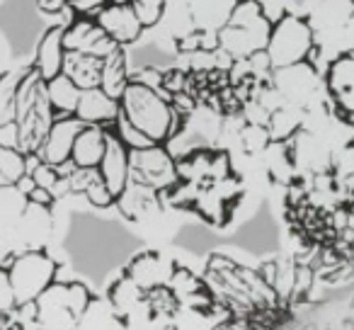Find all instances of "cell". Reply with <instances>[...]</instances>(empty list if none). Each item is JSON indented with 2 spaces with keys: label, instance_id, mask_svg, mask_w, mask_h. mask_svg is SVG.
I'll use <instances>...</instances> for the list:
<instances>
[{
  "label": "cell",
  "instance_id": "obj_30",
  "mask_svg": "<svg viewBox=\"0 0 354 330\" xmlns=\"http://www.w3.org/2000/svg\"><path fill=\"white\" fill-rule=\"evenodd\" d=\"M27 175V156L17 146L0 143V187L17 185Z\"/></svg>",
  "mask_w": 354,
  "mask_h": 330
},
{
  "label": "cell",
  "instance_id": "obj_19",
  "mask_svg": "<svg viewBox=\"0 0 354 330\" xmlns=\"http://www.w3.org/2000/svg\"><path fill=\"white\" fill-rule=\"evenodd\" d=\"M107 301L114 313L119 315V320L127 323L133 313H138V311L143 309V304H146V291L124 272L122 277H117V279L109 284Z\"/></svg>",
  "mask_w": 354,
  "mask_h": 330
},
{
  "label": "cell",
  "instance_id": "obj_47",
  "mask_svg": "<svg viewBox=\"0 0 354 330\" xmlns=\"http://www.w3.org/2000/svg\"><path fill=\"white\" fill-rule=\"evenodd\" d=\"M151 330H177V328H175V323H156Z\"/></svg>",
  "mask_w": 354,
  "mask_h": 330
},
{
  "label": "cell",
  "instance_id": "obj_42",
  "mask_svg": "<svg viewBox=\"0 0 354 330\" xmlns=\"http://www.w3.org/2000/svg\"><path fill=\"white\" fill-rule=\"evenodd\" d=\"M209 330H252V323H250V318H236V315H231V318L212 323Z\"/></svg>",
  "mask_w": 354,
  "mask_h": 330
},
{
  "label": "cell",
  "instance_id": "obj_28",
  "mask_svg": "<svg viewBox=\"0 0 354 330\" xmlns=\"http://www.w3.org/2000/svg\"><path fill=\"white\" fill-rule=\"evenodd\" d=\"M27 204H30V199H27V194H22L20 190H17V185L0 187V233L15 231L22 214H25Z\"/></svg>",
  "mask_w": 354,
  "mask_h": 330
},
{
  "label": "cell",
  "instance_id": "obj_50",
  "mask_svg": "<svg viewBox=\"0 0 354 330\" xmlns=\"http://www.w3.org/2000/svg\"><path fill=\"white\" fill-rule=\"evenodd\" d=\"M349 3H352V6H354V0H349Z\"/></svg>",
  "mask_w": 354,
  "mask_h": 330
},
{
  "label": "cell",
  "instance_id": "obj_29",
  "mask_svg": "<svg viewBox=\"0 0 354 330\" xmlns=\"http://www.w3.org/2000/svg\"><path fill=\"white\" fill-rule=\"evenodd\" d=\"M22 71H3L0 73V129L17 122V88Z\"/></svg>",
  "mask_w": 354,
  "mask_h": 330
},
{
  "label": "cell",
  "instance_id": "obj_13",
  "mask_svg": "<svg viewBox=\"0 0 354 330\" xmlns=\"http://www.w3.org/2000/svg\"><path fill=\"white\" fill-rule=\"evenodd\" d=\"M354 15V6L349 0H320L308 15V22L318 37H328V39L342 42V32L347 27L349 17Z\"/></svg>",
  "mask_w": 354,
  "mask_h": 330
},
{
  "label": "cell",
  "instance_id": "obj_8",
  "mask_svg": "<svg viewBox=\"0 0 354 330\" xmlns=\"http://www.w3.org/2000/svg\"><path fill=\"white\" fill-rule=\"evenodd\" d=\"M90 17H95V22L124 49L136 44L143 32H146V27L141 25V20L136 17L131 6H102Z\"/></svg>",
  "mask_w": 354,
  "mask_h": 330
},
{
  "label": "cell",
  "instance_id": "obj_34",
  "mask_svg": "<svg viewBox=\"0 0 354 330\" xmlns=\"http://www.w3.org/2000/svg\"><path fill=\"white\" fill-rule=\"evenodd\" d=\"M265 17H270V15H267L265 6H262V0H238L226 25H231V27H252V25H257L260 20H265Z\"/></svg>",
  "mask_w": 354,
  "mask_h": 330
},
{
  "label": "cell",
  "instance_id": "obj_40",
  "mask_svg": "<svg viewBox=\"0 0 354 330\" xmlns=\"http://www.w3.org/2000/svg\"><path fill=\"white\" fill-rule=\"evenodd\" d=\"M131 80L138 85H146L151 90H162V68L153 64H146V66H138L136 71H131Z\"/></svg>",
  "mask_w": 354,
  "mask_h": 330
},
{
  "label": "cell",
  "instance_id": "obj_18",
  "mask_svg": "<svg viewBox=\"0 0 354 330\" xmlns=\"http://www.w3.org/2000/svg\"><path fill=\"white\" fill-rule=\"evenodd\" d=\"M238 0H185L187 20L197 30H221Z\"/></svg>",
  "mask_w": 354,
  "mask_h": 330
},
{
  "label": "cell",
  "instance_id": "obj_15",
  "mask_svg": "<svg viewBox=\"0 0 354 330\" xmlns=\"http://www.w3.org/2000/svg\"><path fill=\"white\" fill-rule=\"evenodd\" d=\"M17 241L27 248V250H39L46 246V241L54 233V214L51 207H41V204H27L25 214H22L20 223L12 231Z\"/></svg>",
  "mask_w": 354,
  "mask_h": 330
},
{
  "label": "cell",
  "instance_id": "obj_27",
  "mask_svg": "<svg viewBox=\"0 0 354 330\" xmlns=\"http://www.w3.org/2000/svg\"><path fill=\"white\" fill-rule=\"evenodd\" d=\"M323 80L330 98L354 90V51H344V54L335 56L325 68Z\"/></svg>",
  "mask_w": 354,
  "mask_h": 330
},
{
  "label": "cell",
  "instance_id": "obj_39",
  "mask_svg": "<svg viewBox=\"0 0 354 330\" xmlns=\"http://www.w3.org/2000/svg\"><path fill=\"white\" fill-rule=\"evenodd\" d=\"M187 80H189V71L187 68H165L162 71V90L167 95H180V93H187Z\"/></svg>",
  "mask_w": 354,
  "mask_h": 330
},
{
  "label": "cell",
  "instance_id": "obj_35",
  "mask_svg": "<svg viewBox=\"0 0 354 330\" xmlns=\"http://www.w3.org/2000/svg\"><path fill=\"white\" fill-rule=\"evenodd\" d=\"M107 129H112V131L117 134L119 138H122V143L129 148V151H141V148L153 146V141H151V138H148L143 131H138V129L133 127L131 122H127V119L122 117V112H119L117 122H114V124H109Z\"/></svg>",
  "mask_w": 354,
  "mask_h": 330
},
{
  "label": "cell",
  "instance_id": "obj_14",
  "mask_svg": "<svg viewBox=\"0 0 354 330\" xmlns=\"http://www.w3.org/2000/svg\"><path fill=\"white\" fill-rule=\"evenodd\" d=\"M66 54H68V51H66V46H64V25H54L41 35L39 42H37L32 68L44 80H51L64 73Z\"/></svg>",
  "mask_w": 354,
  "mask_h": 330
},
{
  "label": "cell",
  "instance_id": "obj_33",
  "mask_svg": "<svg viewBox=\"0 0 354 330\" xmlns=\"http://www.w3.org/2000/svg\"><path fill=\"white\" fill-rule=\"evenodd\" d=\"M238 143H241L245 156H262L267 151V146L272 143L270 129L265 124H248L243 122V127L238 129Z\"/></svg>",
  "mask_w": 354,
  "mask_h": 330
},
{
  "label": "cell",
  "instance_id": "obj_22",
  "mask_svg": "<svg viewBox=\"0 0 354 330\" xmlns=\"http://www.w3.org/2000/svg\"><path fill=\"white\" fill-rule=\"evenodd\" d=\"M80 93L83 90L66 73L46 80V100H49V107L54 112V117H73L80 102Z\"/></svg>",
  "mask_w": 354,
  "mask_h": 330
},
{
  "label": "cell",
  "instance_id": "obj_23",
  "mask_svg": "<svg viewBox=\"0 0 354 330\" xmlns=\"http://www.w3.org/2000/svg\"><path fill=\"white\" fill-rule=\"evenodd\" d=\"M233 209H236V204H228L226 199L216 192V187H214V185H207V187L199 190L197 202H194L192 212L197 214L202 221H207L209 226L223 228L228 221H231Z\"/></svg>",
  "mask_w": 354,
  "mask_h": 330
},
{
  "label": "cell",
  "instance_id": "obj_11",
  "mask_svg": "<svg viewBox=\"0 0 354 330\" xmlns=\"http://www.w3.org/2000/svg\"><path fill=\"white\" fill-rule=\"evenodd\" d=\"M85 124L80 122L78 117H56L54 124H51L49 134H46L44 143H41V151H39V158L54 168L64 165V163L71 161V153H73V143H75V136L80 134Z\"/></svg>",
  "mask_w": 354,
  "mask_h": 330
},
{
  "label": "cell",
  "instance_id": "obj_7",
  "mask_svg": "<svg viewBox=\"0 0 354 330\" xmlns=\"http://www.w3.org/2000/svg\"><path fill=\"white\" fill-rule=\"evenodd\" d=\"M37 306V323L41 330H78L80 320L73 315L68 304V282L56 279L39 299Z\"/></svg>",
  "mask_w": 354,
  "mask_h": 330
},
{
  "label": "cell",
  "instance_id": "obj_17",
  "mask_svg": "<svg viewBox=\"0 0 354 330\" xmlns=\"http://www.w3.org/2000/svg\"><path fill=\"white\" fill-rule=\"evenodd\" d=\"M119 100L109 98L102 88H90L80 93V102L75 109V117L83 124H100V127H109L117 122L119 117Z\"/></svg>",
  "mask_w": 354,
  "mask_h": 330
},
{
  "label": "cell",
  "instance_id": "obj_43",
  "mask_svg": "<svg viewBox=\"0 0 354 330\" xmlns=\"http://www.w3.org/2000/svg\"><path fill=\"white\" fill-rule=\"evenodd\" d=\"M102 6L104 0H68V8L75 15H95V10Z\"/></svg>",
  "mask_w": 354,
  "mask_h": 330
},
{
  "label": "cell",
  "instance_id": "obj_48",
  "mask_svg": "<svg viewBox=\"0 0 354 330\" xmlns=\"http://www.w3.org/2000/svg\"><path fill=\"white\" fill-rule=\"evenodd\" d=\"M104 6H131V0H104Z\"/></svg>",
  "mask_w": 354,
  "mask_h": 330
},
{
  "label": "cell",
  "instance_id": "obj_49",
  "mask_svg": "<svg viewBox=\"0 0 354 330\" xmlns=\"http://www.w3.org/2000/svg\"><path fill=\"white\" fill-rule=\"evenodd\" d=\"M349 262L354 265V246H352V250H349Z\"/></svg>",
  "mask_w": 354,
  "mask_h": 330
},
{
  "label": "cell",
  "instance_id": "obj_44",
  "mask_svg": "<svg viewBox=\"0 0 354 330\" xmlns=\"http://www.w3.org/2000/svg\"><path fill=\"white\" fill-rule=\"evenodd\" d=\"M37 8L46 15H61V12L71 10L68 0H37Z\"/></svg>",
  "mask_w": 354,
  "mask_h": 330
},
{
  "label": "cell",
  "instance_id": "obj_32",
  "mask_svg": "<svg viewBox=\"0 0 354 330\" xmlns=\"http://www.w3.org/2000/svg\"><path fill=\"white\" fill-rule=\"evenodd\" d=\"M167 286H170V291L177 296L180 306H185L189 299H194V296L202 294V291L207 289V284H204L202 277H197L189 267H183V265L175 267V272H172Z\"/></svg>",
  "mask_w": 354,
  "mask_h": 330
},
{
  "label": "cell",
  "instance_id": "obj_37",
  "mask_svg": "<svg viewBox=\"0 0 354 330\" xmlns=\"http://www.w3.org/2000/svg\"><path fill=\"white\" fill-rule=\"evenodd\" d=\"M83 197L88 199V204L95 209H112L114 204H117V197H114L112 190L104 185L102 178H95L93 183L88 185V190L83 192Z\"/></svg>",
  "mask_w": 354,
  "mask_h": 330
},
{
  "label": "cell",
  "instance_id": "obj_12",
  "mask_svg": "<svg viewBox=\"0 0 354 330\" xmlns=\"http://www.w3.org/2000/svg\"><path fill=\"white\" fill-rule=\"evenodd\" d=\"M114 207L129 221H151V219L160 217V212L165 209L158 190L141 183H133V180L124 187V192L117 197Z\"/></svg>",
  "mask_w": 354,
  "mask_h": 330
},
{
  "label": "cell",
  "instance_id": "obj_25",
  "mask_svg": "<svg viewBox=\"0 0 354 330\" xmlns=\"http://www.w3.org/2000/svg\"><path fill=\"white\" fill-rule=\"evenodd\" d=\"M131 83V71L127 64V51L117 49L112 56L102 61V75H100V88L114 100H122L127 85Z\"/></svg>",
  "mask_w": 354,
  "mask_h": 330
},
{
  "label": "cell",
  "instance_id": "obj_2",
  "mask_svg": "<svg viewBox=\"0 0 354 330\" xmlns=\"http://www.w3.org/2000/svg\"><path fill=\"white\" fill-rule=\"evenodd\" d=\"M10 275L12 294L17 306L35 304L56 279H59V262L44 250H22L10 255L6 265Z\"/></svg>",
  "mask_w": 354,
  "mask_h": 330
},
{
  "label": "cell",
  "instance_id": "obj_1",
  "mask_svg": "<svg viewBox=\"0 0 354 330\" xmlns=\"http://www.w3.org/2000/svg\"><path fill=\"white\" fill-rule=\"evenodd\" d=\"M119 109L127 122H131L138 131H143L153 143H167L175 134H180L187 119L180 117L172 107V98L165 90H151L146 85L129 83L119 100Z\"/></svg>",
  "mask_w": 354,
  "mask_h": 330
},
{
  "label": "cell",
  "instance_id": "obj_9",
  "mask_svg": "<svg viewBox=\"0 0 354 330\" xmlns=\"http://www.w3.org/2000/svg\"><path fill=\"white\" fill-rule=\"evenodd\" d=\"M97 170L114 197H119L124 187L131 183V151L124 146L122 138L112 129H107V151H104V158Z\"/></svg>",
  "mask_w": 354,
  "mask_h": 330
},
{
  "label": "cell",
  "instance_id": "obj_24",
  "mask_svg": "<svg viewBox=\"0 0 354 330\" xmlns=\"http://www.w3.org/2000/svg\"><path fill=\"white\" fill-rule=\"evenodd\" d=\"M64 73L68 75L80 90L100 88L102 61L95 59V56H90V54H80V51H68V54H66Z\"/></svg>",
  "mask_w": 354,
  "mask_h": 330
},
{
  "label": "cell",
  "instance_id": "obj_45",
  "mask_svg": "<svg viewBox=\"0 0 354 330\" xmlns=\"http://www.w3.org/2000/svg\"><path fill=\"white\" fill-rule=\"evenodd\" d=\"M27 199H30L32 204H41V207H54V202H56L54 194H51L49 190H44V187H35Z\"/></svg>",
  "mask_w": 354,
  "mask_h": 330
},
{
  "label": "cell",
  "instance_id": "obj_38",
  "mask_svg": "<svg viewBox=\"0 0 354 330\" xmlns=\"http://www.w3.org/2000/svg\"><path fill=\"white\" fill-rule=\"evenodd\" d=\"M333 173L335 178H352L354 175V141L344 143L333 156Z\"/></svg>",
  "mask_w": 354,
  "mask_h": 330
},
{
  "label": "cell",
  "instance_id": "obj_6",
  "mask_svg": "<svg viewBox=\"0 0 354 330\" xmlns=\"http://www.w3.org/2000/svg\"><path fill=\"white\" fill-rule=\"evenodd\" d=\"M289 151L291 158L296 163L301 178H310L318 173H330L333 170V156L335 148L325 141L323 136H318L310 129H301L294 138H289Z\"/></svg>",
  "mask_w": 354,
  "mask_h": 330
},
{
  "label": "cell",
  "instance_id": "obj_31",
  "mask_svg": "<svg viewBox=\"0 0 354 330\" xmlns=\"http://www.w3.org/2000/svg\"><path fill=\"white\" fill-rule=\"evenodd\" d=\"M146 306L156 323H175L177 313H180V301L170 291V286H158V289L146 291Z\"/></svg>",
  "mask_w": 354,
  "mask_h": 330
},
{
  "label": "cell",
  "instance_id": "obj_26",
  "mask_svg": "<svg viewBox=\"0 0 354 330\" xmlns=\"http://www.w3.org/2000/svg\"><path fill=\"white\" fill-rule=\"evenodd\" d=\"M304 124H306V109L299 107V104L286 102L270 114L267 129H270L272 141H289V138H294L304 129Z\"/></svg>",
  "mask_w": 354,
  "mask_h": 330
},
{
  "label": "cell",
  "instance_id": "obj_36",
  "mask_svg": "<svg viewBox=\"0 0 354 330\" xmlns=\"http://www.w3.org/2000/svg\"><path fill=\"white\" fill-rule=\"evenodd\" d=\"M131 8L146 30L156 27L167 10V0H131Z\"/></svg>",
  "mask_w": 354,
  "mask_h": 330
},
{
  "label": "cell",
  "instance_id": "obj_4",
  "mask_svg": "<svg viewBox=\"0 0 354 330\" xmlns=\"http://www.w3.org/2000/svg\"><path fill=\"white\" fill-rule=\"evenodd\" d=\"M272 85L279 90V95L289 104H299L304 109H310L328 100L323 73L315 68L310 61H301L294 66L274 68L272 73Z\"/></svg>",
  "mask_w": 354,
  "mask_h": 330
},
{
  "label": "cell",
  "instance_id": "obj_10",
  "mask_svg": "<svg viewBox=\"0 0 354 330\" xmlns=\"http://www.w3.org/2000/svg\"><path fill=\"white\" fill-rule=\"evenodd\" d=\"M175 262L170 257H165L158 250H143L138 255H133L127 265V275L141 286L143 291L158 289V286H167L172 272H175Z\"/></svg>",
  "mask_w": 354,
  "mask_h": 330
},
{
  "label": "cell",
  "instance_id": "obj_20",
  "mask_svg": "<svg viewBox=\"0 0 354 330\" xmlns=\"http://www.w3.org/2000/svg\"><path fill=\"white\" fill-rule=\"evenodd\" d=\"M260 158L267 170V178L274 185L289 187V185L299 178V170H296V163H294V158H291L289 143L286 141H272Z\"/></svg>",
  "mask_w": 354,
  "mask_h": 330
},
{
  "label": "cell",
  "instance_id": "obj_46",
  "mask_svg": "<svg viewBox=\"0 0 354 330\" xmlns=\"http://www.w3.org/2000/svg\"><path fill=\"white\" fill-rule=\"evenodd\" d=\"M344 51H354V15L349 17L347 27L342 32V54Z\"/></svg>",
  "mask_w": 354,
  "mask_h": 330
},
{
  "label": "cell",
  "instance_id": "obj_3",
  "mask_svg": "<svg viewBox=\"0 0 354 330\" xmlns=\"http://www.w3.org/2000/svg\"><path fill=\"white\" fill-rule=\"evenodd\" d=\"M315 44L318 42H315V32L310 27L308 17L296 15V12H284V15L272 22L267 54H270V61L274 68H284V66L308 61Z\"/></svg>",
  "mask_w": 354,
  "mask_h": 330
},
{
  "label": "cell",
  "instance_id": "obj_5",
  "mask_svg": "<svg viewBox=\"0 0 354 330\" xmlns=\"http://www.w3.org/2000/svg\"><path fill=\"white\" fill-rule=\"evenodd\" d=\"M131 180L148 185L158 192H165L175 183H180L177 161L165 143H153L141 151H131Z\"/></svg>",
  "mask_w": 354,
  "mask_h": 330
},
{
  "label": "cell",
  "instance_id": "obj_16",
  "mask_svg": "<svg viewBox=\"0 0 354 330\" xmlns=\"http://www.w3.org/2000/svg\"><path fill=\"white\" fill-rule=\"evenodd\" d=\"M107 151V127L100 124H85L80 134L75 136L71 163L75 168H100V163Z\"/></svg>",
  "mask_w": 354,
  "mask_h": 330
},
{
  "label": "cell",
  "instance_id": "obj_21",
  "mask_svg": "<svg viewBox=\"0 0 354 330\" xmlns=\"http://www.w3.org/2000/svg\"><path fill=\"white\" fill-rule=\"evenodd\" d=\"M107 32L95 22L90 15H75L68 25H64V46L66 51H80V54H90L95 44H97Z\"/></svg>",
  "mask_w": 354,
  "mask_h": 330
},
{
  "label": "cell",
  "instance_id": "obj_41",
  "mask_svg": "<svg viewBox=\"0 0 354 330\" xmlns=\"http://www.w3.org/2000/svg\"><path fill=\"white\" fill-rule=\"evenodd\" d=\"M17 309L15 294H12V284H10V275L3 265H0V311L3 313H12Z\"/></svg>",
  "mask_w": 354,
  "mask_h": 330
}]
</instances>
